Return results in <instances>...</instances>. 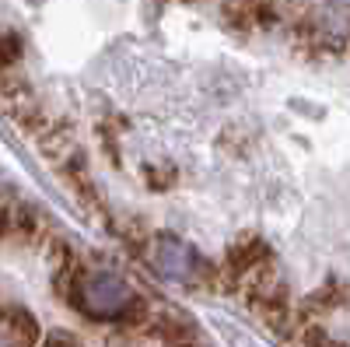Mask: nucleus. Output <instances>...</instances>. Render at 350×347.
Listing matches in <instances>:
<instances>
[{
	"label": "nucleus",
	"mask_w": 350,
	"mask_h": 347,
	"mask_svg": "<svg viewBox=\"0 0 350 347\" xmlns=\"http://www.w3.org/2000/svg\"><path fill=\"white\" fill-rule=\"evenodd\" d=\"M137 305L130 284L116 274H92L81 284V309L92 316V320H120Z\"/></svg>",
	"instance_id": "f257e3e1"
},
{
	"label": "nucleus",
	"mask_w": 350,
	"mask_h": 347,
	"mask_svg": "<svg viewBox=\"0 0 350 347\" xmlns=\"http://www.w3.org/2000/svg\"><path fill=\"white\" fill-rule=\"evenodd\" d=\"M193 267H196V256L186 242L172 239V235H161L154 242V270L172 277V281H189L193 277Z\"/></svg>",
	"instance_id": "f03ea898"
},
{
	"label": "nucleus",
	"mask_w": 350,
	"mask_h": 347,
	"mask_svg": "<svg viewBox=\"0 0 350 347\" xmlns=\"http://www.w3.org/2000/svg\"><path fill=\"white\" fill-rule=\"evenodd\" d=\"M4 347H32L36 344V323L28 312H8L4 320V340H0Z\"/></svg>",
	"instance_id": "7ed1b4c3"
},
{
	"label": "nucleus",
	"mask_w": 350,
	"mask_h": 347,
	"mask_svg": "<svg viewBox=\"0 0 350 347\" xmlns=\"http://www.w3.org/2000/svg\"><path fill=\"white\" fill-rule=\"evenodd\" d=\"M49 347H67V340H56V344H49Z\"/></svg>",
	"instance_id": "20e7f679"
}]
</instances>
